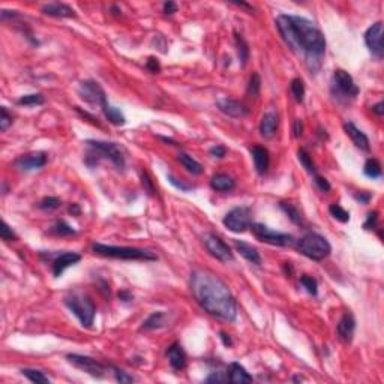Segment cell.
Instances as JSON below:
<instances>
[{
  "instance_id": "11a10c76",
  "label": "cell",
  "mask_w": 384,
  "mask_h": 384,
  "mask_svg": "<svg viewBox=\"0 0 384 384\" xmlns=\"http://www.w3.org/2000/svg\"><path fill=\"white\" fill-rule=\"evenodd\" d=\"M119 299H120L122 302H131L132 299H134V296H132L129 291L123 290V291H120V293H119Z\"/></svg>"
},
{
  "instance_id": "ffe728a7",
  "label": "cell",
  "mask_w": 384,
  "mask_h": 384,
  "mask_svg": "<svg viewBox=\"0 0 384 384\" xmlns=\"http://www.w3.org/2000/svg\"><path fill=\"white\" fill-rule=\"evenodd\" d=\"M279 125V116L275 111H267L260 122V134L264 138H273Z\"/></svg>"
},
{
  "instance_id": "60d3db41",
  "label": "cell",
  "mask_w": 384,
  "mask_h": 384,
  "mask_svg": "<svg viewBox=\"0 0 384 384\" xmlns=\"http://www.w3.org/2000/svg\"><path fill=\"white\" fill-rule=\"evenodd\" d=\"M11 125H12V116L8 113L6 107H2L0 108V131L5 132Z\"/></svg>"
},
{
  "instance_id": "5b68a950",
  "label": "cell",
  "mask_w": 384,
  "mask_h": 384,
  "mask_svg": "<svg viewBox=\"0 0 384 384\" xmlns=\"http://www.w3.org/2000/svg\"><path fill=\"white\" fill-rule=\"evenodd\" d=\"M66 308L78 318L83 327H92L96 317V306L87 294L83 293H69L65 297Z\"/></svg>"
},
{
  "instance_id": "f1b7e54d",
  "label": "cell",
  "mask_w": 384,
  "mask_h": 384,
  "mask_svg": "<svg viewBox=\"0 0 384 384\" xmlns=\"http://www.w3.org/2000/svg\"><path fill=\"white\" fill-rule=\"evenodd\" d=\"M290 90H291V95L294 96L296 102H299V104L303 102L306 90H305V83L302 78H294L290 84Z\"/></svg>"
},
{
  "instance_id": "681fc988",
  "label": "cell",
  "mask_w": 384,
  "mask_h": 384,
  "mask_svg": "<svg viewBox=\"0 0 384 384\" xmlns=\"http://www.w3.org/2000/svg\"><path fill=\"white\" fill-rule=\"evenodd\" d=\"M228 378H225L224 375H222V372H212L206 380H204V383H225Z\"/></svg>"
},
{
  "instance_id": "816d5d0a",
  "label": "cell",
  "mask_w": 384,
  "mask_h": 384,
  "mask_svg": "<svg viewBox=\"0 0 384 384\" xmlns=\"http://www.w3.org/2000/svg\"><path fill=\"white\" fill-rule=\"evenodd\" d=\"M162 9H164V14H167V15H173V14H176L177 12V3H174V2H165L164 5H162Z\"/></svg>"
},
{
  "instance_id": "603a6c76",
  "label": "cell",
  "mask_w": 384,
  "mask_h": 384,
  "mask_svg": "<svg viewBox=\"0 0 384 384\" xmlns=\"http://www.w3.org/2000/svg\"><path fill=\"white\" fill-rule=\"evenodd\" d=\"M42 14H45L48 17H56V18H75L77 14L75 11L65 3H47L41 8Z\"/></svg>"
},
{
  "instance_id": "4316f807",
  "label": "cell",
  "mask_w": 384,
  "mask_h": 384,
  "mask_svg": "<svg viewBox=\"0 0 384 384\" xmlns=\"http://www.w3.org/2000/svg\"><path fill=\"white\" fill-rule=\"evenodd\" d=\"M177 161L186 168V171H189L194 176H200L203 173V165L197 159H194L191 155H188V153H183V152L179 153Z\"/></svg>"
},
{
  "instance_id": "836d02e7",
  "label": "cell",
  "mask_w": 384,
  "mask_h": 384,
  "mask_svg": "<svg viewBox=\"0 0 384 384\" xmlns=\"http://www.w3.org/2000/svg\"><path fill=\"white\" fill-rule=\"evenodd\" d=\"M279 206H281V209L287 213L288 218H290L296 225H302V224H303V219H302L300 212H299V209H297L294 204H291V203H281Z\"/></svg>"
},
{
  "instance_id": "7c38bea8",
  "label": "cell",
  "mask_w": 384,
  "mask_h": 384,
  "mask_svg": "<svg viewBox=\"0 0 384 384\" xmlns=\"http://www.w3.org/2000/svg\"><path fill=\"white\" fill-rule=\"evenodd\" d=\"M224 225L233 231V233H243L246 228L251 227V209L240 206V207H234L231 209L225 218H224Z\"/></svg>"
},
{
  "instance_id": "d6986e66",
  "label": "cell",
  "mask_w": 384,
  "mask_h": 384,
  "mask_svg": "<svg viewBox=\"0 0 384 384\" xmlns=\"http://www.w3.org/2000/svg\"><path fill=\"white\" fill-rule=\"evenodd\" d=\"M344 131H345V134L351 138L353 144H354L357 149H360V150H363V152H368V150H369L371 146H369V138H368V135H366L363 131H360L353 122H345V123H344Z\"/></svg>"
},
{
  "instance_id": "e575fe53",
  "label": "cell",
  "mask_w": 384,
  "mask_h": 384,
  "mask_svg": "<svg viewBox=\"0 0 384 384\" xmlns=\"http://www.w3.org/2000/svg\"><path fill=\"white\" fill-rule=\"evenodd\" d=\"M329 212H330V215H332L336 221H339V222L345 224V222L350 221V213H348L342 206H339V204H336V203H333V204L329 206Z\"/></svg>"
},
{
  "instance_id": "9f6ffc18",
  "label": "cell",
  "mask_w": 384,
  "mask_h": 384,
  "mask_svg": "<svg viewBox=\"0 0 384 384\" xmlns=\"http://www.w3.org/2000/svg\"><path fill=\"white\" fill-rule=\"evenodd\" d=\"M372 111H374V113H375V114H377L378 117H381V116L384 114V104H383V102L380 101L378 104H375V105L372 107Z\"/></svg>"
},
{
  "instance_id": "d6a6232c",
  "label": "cell",
  "mask_w": 384,
  "mask_h": 384,
  "mask_svg": "<svg viewBox=\"0 0 384 384\" xmlns=\"http://www.w3.org/2000/svg\"><path fill=\"white\" fill-rule=\"evenodd\" d=\"M236 47H237V54H239V59L242 62V66H245L249 60V45L248 42L242 38V35H237L236 33Z\"/></svg>"
},
{
  "instance_id": "44dd1931",
  "label": "cell",
  "mask_w": 384,
  "mask_h": 384,
  "mask_svg": "<svg viewBox=\"0 0 384 384\" xmlns=\"http://www.w3.org/2000/svg\"><path fill=\"white\" fill-rule=\"evenodd\" d=\"M167 357H168L170 365H171L173 369H176V371L185 369V366H186V353H185V350L182 348L180 344L174 342V344L170 345L168 350H167Z\"/></svg>"
},
{
  "instance_id": "7a4b0ae2",
  "label": "cell",
  "mask_w": 384,
  "mask_h": 384,
  "mask_svg": "<svg viewBox=\"0 0 384 384\" xmlns=\"http://www.w3.org/2000/svg\"><path fill=\"white\" fill-rule=\"evenodd\" d=\"M191 290L197 303L212 317L233 323L237 318V303L228 285L213 272L197 269L191 273Z\"/></svg>"
},
{
  "instance_id": "4fadbf2b",
  "label": "cell",
  "mask_w": 384,
  "mask_h": 384,
  "mask_svg": "<svg viewBox=\"0 0 384 384\" xmlns=\"http://www.w3.org/2000/svg\"><path fill=\"white\" fill-rule=\"evenodd\" d=\"M365 44L371 54L377 59H383V23L377 21L365 32Z\"/></svg>"
},
{
  "instance_id": "9c48e42d",
  "label": "cell",
  "mask_w": 384,
  "mask_h": 384,
  "mask_svg": "<svg viewBox=\"0 0 384 384\" xmlns=\"http://www.w3.org/2000/svg\"><path fill=\"white\" fill-rule=\"evenodd\" d=\"M68 362L71 365H74L75 368L81 369L83 372H86L95 378H104L107 375V372L111 369V366H107L104 363H101L99 360L89 357V356H81V354H68L66 356Z\"/></svg>"
},
{
  "instance_id": "ac0fdd59",
  "label": "cell",
  "mask_w": 384,
  "mask_h": 384,
  "mask_svg": "<svg viewBox=\"0 0 384 384\" xmlns=\"http://www.w3.org/2000/svg\"><path fill=\"white\" fill-rule=\"evenodd\" d=\"M251 156H252V161H254V165H255V170H257L258 174H266L267 170H269V165H270V155H269V150L263 146H252L251 147Z\"/></svg>"
},
{
  "instance_id": "74e56055",
  "label": "cell",
  "mask_w": 384,
  "mask_h": 384,
  "mask_svg": "<svg viewBox=\"0 0 384 384\" xmlns=\"http://www.w3.org/2000/svg\"><path fill=\"white\" fill-rule=\"evenodd\" d=\"M51 233L56 234V236H71V234H75V230L65 221H57L53 227H51Z\"/></svg>"
},
{
  "instance_id": "6f0895ef",
  "label": "cell",
  "mask_w": 384,
  "mask_h": 384,
  "mask_svg": "<svg viewBox=\"0 0 384 384\" xmlns=\"http://www.w3.org/2000/svg\"><path fill=\"white\" fill-rule=\"evenodd\" d=\"M69 213H71L72 216H78L80 213H81L80 206H78V204H75V203H74V204H71V206H69Z\"/></svg>"
},
{
  "instance_id": "f5cc1de1",
  "label": "cell",
  "mask_w": 384,
  "mask_h": 384,
  "mask_svg": "<svg viewBox=\"0 0 384 384\" xmlns=\"http://www.w3.org/2000/svg\"><path fill=\"white\" fill-rule=\"evenodd\" d=\"M293 132H294V137L296 138H300L302 134H303V122L300 119H297L294 122V126H293Z\"/></svg>"
},
{
  "instance_id": "5bb4252c",
  "label": "cell",
  "mask_w": 384,
  "mask_h": 384,
  "mask_svg": "<svg viewBox=\"0 0 384 384\" xmlns=\"http://www.w3.org/2000/svg\"><path fill=\"white\" fill-rule=\"evenodd\" d=\"M47 164V155L42 152H33V153H27L23 155L20 158L15 159L14 165L21 170V171H35V170H39Z\"/></svg>"
},
{
  "instance_id": "c3c4849f",
  "label": "cell",
  "mask_w": 384,
  "mask_h": 384,
  "mask_svg": "<svg viewBox=\"0 0 384 384\" xmlns=\"http://www.w3.org/2000/svg\"><path fill=\"white\" fill-rule=\"evenodd\" d=\"M209 153H210V156H213V158H224V156L227 155V147L222 146V144H216V146L210 147Z\"/></svg>"
},
{
  "instance_id": "1f68e13d",
  "label": "cell",
  "mask_w": 384,
  "mask_h": 384,
  "mask_svg": "<svg viewBox=\"0 0 384 384\" xmlns=\"http://www.w3.org/2000/svg\"><path fill=\"white\" fill-rule=\"evenodd\" d=\"M297 159H299V162L302 164V167L306 170V171L309 173V174H317V168H315V164H314V161H312V158H311V155L305 150V149H300L297 152Z\"/></svg>"
},
{
  "instance_id": "d590c367",
  "label": "cell",
  "mask_w": 384,
  "mask_h": 384,
  "mask_svg": "<svg viewBox=\"0 0 384 384\" xmlns=\"http://www.w3.org/2000/svg\"><path fill=\"white\" fill-rule=\"evenodd\" d=\"M45 102L44 96H42L41 93H30V95H24L21 96L17 104L18 105H24V107H36V105H42Z\"/></svg>"
},
{
  "instance_id": "b9f144b4",
  "label": "cell",
  "mask_w": 384,
  "mask_h": 384,
  "mask_svg": "<svg viewBox=\"0 0 384 384\" xmlns=\"http://www.w3.org/2000/svg\"><path fill=\"white\" fill-rule=\"evenodd\" d=\"M0 237L5 242H14L17 240V234L12 231V228L8 225L6 221H2V228H0Z\"/></svg>"
},
{
  "instance_id": "ee69618b",
  "label": "cell",
  "mask_w": 384,
  "mask_h": 384,
  "mask_svg": "<svg viewBox=\"0 0 384 384\" xmlns=\"http://www.w3.org/2000/svg\"><path fill=\"white\" fill-rule=\"evenodd\" d=\"M167 179H168V182L171 183L174 188H177V189H180L182 192H188L189 189H191V185H188V183H185L183 180H179L177 177H174L173 174H168L167 176Z\"/></svg>"
},
{
  "instance_id": "9a60e30c",
  "label": "cell",
  "mask_w": 384,
  "mask_h": 384,
  "mask_svg": "<svg viewBox=\"0 0 384 384\" xmlns=\"http://www.w3.org/2000/svg\"><path fill=\"white\" fill-rule=\"evenodd\" d=\"M216 107L221 113H224L228 117H234V119H242L249 114V108L243 102H240L237 99H231V98L218 99Z\"/></svg>"
},
{
  "instance_id": "30bf717a",
  "label": "cell",
  "mask_w": 384,
  "mask_h": 384,
  "mask_svg": "<svg viewBox=\"0 0 384 384\" xmlns=\"http://www.w3.org/2000/svg\"><path fill=\"white\" fill-rule=\"evenodd\" d=\"M203 243L206 246V249L210 252V255H213L216 260L222 261V263H228L234 260V254L231 251V248L216 234L213 233H204L203 234Z\"/></svg>"
},
{
  "instance_id": "7bdbcfd3",
  "label": "cell",
  "mask_w": 384,
  "mask_h": 384,
  "mask_svg": "<svg viewBox=\"0 0 384 384\" xmlns=\"http://www.w3.org/2000/svg\"><path fill=\"white\" fill-rule=\"evenodd\" d=\"M113 372H114V377H116V380L119 383H132V381H135V378L132 375H129L128 372H125V371H122V369H119L116 366H113Z\"/></svg>"
},
{
  "instance_id": "4dcf8cb0",
  "label": "cell",
  "mask_w": 384,
  "mask_h": 384,
  "mask_svg": "<svg viewBox=\"0 0 384 384\" xmlns=\"http://www.w3.org/2000/svg\"><path fill=\"white\" fill-rule=\"evenodd\" d=\"M21 374L30 380L32 383H36V384H48L50 383V378L42 372V371H38V369H30V368H24L21 369Z\"/></svg>"
},
{
  "instance_id": "e0dca14e",
  "label": "cell",
  "mask_w": 384,
  "mask_h": 384,
  "mask_svg": "<svg viewBox=\"0 0 384 384\" xmlns=\"http://www.w3.org/2000/svg\"><path fill=\"white\" fill-rule=\"evenodd\" d=\"M80 260H81V255L77 254V252H63V254L56 255V258L53 260V264H51L53 266V275L56 278H60L68 267L77 264Z\"/></svg>"
},
{
  "instance_id": "7dc6e473",
  "label": "cell",
  "mask_w": 384,
  "mask_h": 384,
  "mask_svg": "<svg viewBox=\"0 0 384 384\" xmlns=\"http://www.w3.org/2000/svg\"><path fill=\"white\" fill-rule=\"evenodd\" d=\"M141 183H143V186H144V189L150 194V195H155V186H153V182H152V179L149 177V174L147 173H141Z\"/></svg>"
},
{
  "instance_id": "d4e9b609",
  "label": "cell",
  "mask_w": 384,
  "mask_h": 384,
  "mask_svg": "<svg viewBox=\"0 0 384 384\" xmlns=\"http://www.w3.org/2000/svg\"><path fill=\"white\" fill-rule=\"evenodd\" d=\"M210 186L218 191V192H228L231 189H234L236 182L233 180V177H230L228 174H215L210 180Z\"/></svg>"
},
{
  "instance_id": "db71d44e",
  "label": "cell",
  "mask_w": 384,
  "mask_h": 384,
  "mask_svg": "<svg viewBox=\"0 0 384 384\" xmlns=\"http://www.w3.org/2000/svg\"><path fill=\"white\" fill-rule=\"evenodd\" d=\"M354 198L359 201V203H362V204H368L369 203V200L372 198V195H371V192H359V194H356L354 195Z\"/></svg>"
},
{
  "instance_id": "cb8c5ba5",
  "label": "cell",
  "mask_w": 384,
  "mask_h": 384,
  "mask_svg": "<svg viewBox=\"0 0 384 384\" xmlns=\"http://www.w3.org/2000/svg\"><path fill=\"white\" fill-rule=\"evenodd\" d=\"M252 375H249V372L237 362L230 363L228 366V381L233 384H248L252 383Z\"/></svg>"
},
{
  "instance_id": "ba28073f",
  "label": "cell",
  "mask_w": 384,
  "mask_h": 384,
  "mask_svg": "<svg viewBox=\"0 0 384 384\" xmlns=\"http://www.w3.org/2000/svg\"><path fill=\"white\" fill-rule=\"evenodd\" d=\"M249 228L254 233V236L263 243H269V245H273V246H291V245H294V237L291 234L275 231L264 224L252 222Z\"/></svg>"
},
{
  "instance_id": "484cf974",
  "label": "cell",
  "mask_w": 384,
  "mask_h": 384,
  "mask_svg": "<svg viewBox=\"0 0 384 384\" xmlns=\"http://www.w3.org/2000/svg\"><path fill=\"white\" fill-rule=\"evenodd\" d=\"M167 320H168V315L164 312V311H156L153 314H150L147 317V320H144L143 326H141V330H156V329H161L167 324Z\"/></svg>"
},
{
  "instance_id": "6da1fadb",
  "label": "cell",
  "mask_w": 384,
  "mask_h": 384,
  "mask_svg": "<svg viewBox=\"0 0 384 384\" xmlns=\"http://www.w3.org/2000/svg\"><path fill=\"white\" fill-rule=\"evenodd\" d=\"M276 27L288 48L302 57L311 71H318L327 44L324 33L315 23L305 17L282 14L276 18Z\"/></svg>"
},
{
  "instance_id": "8fae6325",
  "label": "cell",
  "mask_w": 384,
  "mask_h": 384,
  "mask_svg": "<svg viewBox=\"0 0 384 384\" xmlns=\"http://www.w3.org/2000/svg\"><path fill=\"white\" fill-rule=\"evenodd\" d=\"M78 95L83 101H86L87 104L92 105H99L101 108L107 105V95L105 90L101 87V84L93 81V80H86L81 81L78 86Z\"/></svg>"
},
{
  "instance_id": "52a82bcc",
  "label": "cell",
  "mask_w": 384,
  "mask_h": 384,
  "mask_svg": "<svg viewBox=\"0 0 384 384\" xmlns=\"http://www.w3.org/2000/svg\"><path fill=\"white\" fill-rule=\"evenodd\" d=\"M330 89H332V95L338 101H345V102L350 99H354L360 93V89L354 83L353 77L344 69H335Z\"/></svg>"
},
{
  "instance_id": "277c9868",
  "label": "cell",
  "mask_w": 384,
  "mask_h": 384,
  "mask_svg": "<svg viewBox=\"0 0 384 384\" xmlns=\"http://www.w3.org/2000/svg\"><path fill=\"white\" fill-rule=\"evenodd\" d=\"M92 251L101 257L117 258V260H138V261H156L158 257L152 251L128 246H113L104 243H93Z\"/></svg>"
},
{
  "instance_id": "91938a15",
  "label": "cell",
  "mask_w": 384,
  "mask_h": 384,
  "mask_svg": "<svg viewBox=\"0 0 384 384\" xmlns=\"http://www.w3.org/2000/svg\"><path fill=\"white\" fill-rule=\"evenodd\" d=\"M293 381H303V378H302V377H294Z\"/></svg>"
},
{
  "instance_id": "ab89813d",
  "label": "cell",
  "mask_w": 384,
  "mask_h": 384,
  "mask_svg": "<svg viewBox=\"0 0 384 384\" xmlns=\"http://www.w3.org/2000/svg\"><path fill=\"white\" fill-rule=\"evenodd\" d=\"M38 207L41 210H56L60 207V200L57 197H45L44 200H41Z\"/></svg>"
},
{
  "instance_id": "f35d334b",
  "label": "cell",
  "mask_w": 384,
  "mask_h": 384,
  "mask_svg": "<svg viewBox=\"0 0 384 384\" xmlns=\"http://www.w3.org/2000/svg\"><path fill=\"white\" fill-rule=\"evenodd\" d=\"M300 284L303 285V288H305L309 294L317 296V293H318V282H317L315 278H312V276H309V275H303V276H300Z\"/></svg>"
},
{
  "instance_id": "f546056e",
  "label": "cell",
  "mask_w": 384,
  "mask_h": 384,
  "mask_svg": "<svg viewBox=\"0 0 384 384\" xmlns=\"http://www.w3.org/2000/svg\"><path fill=\"white\" fill-rule=\"evenodd\" d=\"M363 173L365 176H368L369 179H380L381 177V165L380 162L375 159V158H369L366 162H365V167H363Z\"/></svg>"
},
{
  "instance_id": "7402d4cb",
  "label": "cell",
  "mask_w": 384,
  "mask_h": 384,
  "mask_svg": "<svg viewBox=\"0 0 384 384\" xmlns=\"http://www.w3.org/2000/svg\"><path fill=\"white\" fill-rule=\"evenodd\" d=\"M234 248L237 249V252L242 255V257L246 261H249L251 264H255V266L261 264V257H260L258 249L255 246H252L251 243H246V242H242V240H234Z\"/></svg>"
},
{
  "instance_id": "8992f818",
  "label": "cell",
  "mask_w": 384,
  "mask_h": 384,
  "mask_svg": "<svg viewBox=\"0 0 384 384\" xmlns=\"http://www.w3.org/2000/svg\"><path fill=\"white\" fill-rule=\"evenodd\" d=\"M297 249L300 254H303L305 257H308L314 261H321L330 255L332 245L321 234L308 233L297 242Z\"/></svg>"
},
{
  "instance_id": "bcb514c9",
  "label": "cell",
  "mask_w": 384,
  "mask_h": 384,
  "mask_svg": "<svg viewBox=\"0 0 384 384\" xmlns=\"http://www.w3.org/2000/svg\"><path fill=\"white\" fill-rule=\"evenodd\" d=\"M377 221H378V213H377V212H369L368 216H366V221H365V224H363V228H365V230H372V228H375Z\"/></svg>"
},
{
  "instance_id": "8d00e7d4",
  "label": "cell",
  "mask_w": 384,
  "mask_h": 384,
  "mask_svg": "<svg viewBox=\"0 0 384 384\" xmlns=\"http://www.w3.org/2000/svg\"><path fill=\"white\" fill-rule=\"evenodd\" d=\"M260 90H261V78H260V75L255 72V74H252L251 75V78H249V83H248V95L249 96H254V98H257L258 95H260Z\"/></svg>"
},
{
  "instance_id": "f6af8a7d",
  "label": "cell",
  "mask_w": 384,
  "mask_h": 384,
  "mask_svg": "<svg viewBox=\"0 0 384 384\" xmlns=\"http://www.w3.org/2000/svg\"><path fill=\"white\" fill-rule=\"evenodd\" d=\"M314 182H315V185L318 186V189H320V191H323V192H329V191L332 189V186H330L329 180H327L326 177H323V176L314 174Z\"/></svg>"
},
{
  "instance_id": "2e32d148",
  "label": "cell",
  "mask_w": 384,
  "mask_h": 384,
  "mask_svg": "<svg viewBox=\"0 0 384 384\" xmlns=\"http://www.w3.org/2000/svg\"><path fill=\"white\" fill-rule=\"evenodd\" d=\"M354 332H356V320H354L353 314L345 312L336 326V333L342 342L350 344L354 338Z\"/></svg>"
},
{
  "instance_id": "f907efd6",
  "label": "cell",
  "mask_w": 384,
  "mask_h": 384,
  "mask_svg": "<svg viewBox=\"0 0 384 384\" xmlns=\"http://www.w3.org/2000/svg\"><path fill=\"white\" fill-rule=\"evenodd\" d=\"M146 68H147L152 74H158V72L161 71V65H159V62H158V59H155V57H149V60H147V63H146Z\"/></svg>"
},
{
  "instance_id": "680465c9",
  "label": "cell",
  "mask_w": 384,
  "mask_h": 384,
  "mask_svg": "<svg viewBox=\"0 0 384 384\" xmlns=\"http://www.w3.org/2000/svg\"><path fill=\"white\" fill-rule=\"evenodd\" d=\"M221 341H222V342H224V345L225 347H231V338H230V335H227V333H224V332H221Z\"/></svg>"
},
{
  "instance_id": "83f0119b",
  "label": "cell",
  "mask_w": 384,
  "mask_h": 384,
  "mask_svg": "<svg viewBox=\"0 0 384 384\" xmlns=\"http://www.w3.org/2000/svg\"><path fill=\"white\" fill-rule=\"evenodd\" d=\"M102 113H104L105 119H107L110 123L116 125V126H122V125L126 123V119H125L123 113H122L119 108H116V107H113V105H110V104H107V105L102 107Z\"/></svg>"
},
{
  "instance_id": "3957f363",
  "label": "cell",
  "mask_w": 384,
  "mask_h": 384,
  "mask_svg": "<svg viewBox=\"0 0 384 384\" xmlns=\"http://www.w3.org/2000/svg\"><path fill=\"white\" fill-rule=\"evenodd\" d=\"M86 144L89 147V155L86 156L87 165L93 167L95 164H98V161L101 158H105V159L111 161L116 168H119V170L125 168V165H126L125 149L122 146H119L117 143L89 140V141H86Z\"/></svg>"
}]
</instances>
